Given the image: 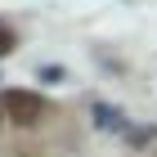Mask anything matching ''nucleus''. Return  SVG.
<instances>
[{"label":"nucleus","mask_w":157,"mask_h":157,"mask_svg":"<svg viewBox=\"0 0 157 157\" xmlns=\"http://www.w3.org/2000/svg\"><path fill=\"white\" fill-rule=\"evenodd\" d=\"M0 112L13 121V126H40V117H45V99L32 94V90H5L0 94Z\"/></svg>","instance_id":"nucleus-1"},{"label":"nucleus","mask_w":157,"mask_h":157,"mask_svg":"<svg viewBox=\"0 0 157 157\" xmlns=\"http://www.w3.org/2000/svg\"><path fill=\"white\" fill-rule=\"evenodd\" d=\"M13 45H18V36H13V27H9V23H0V59H5V54H9Z\"/></svg>","instance_id":"nucleus-2"}]
</instances>
